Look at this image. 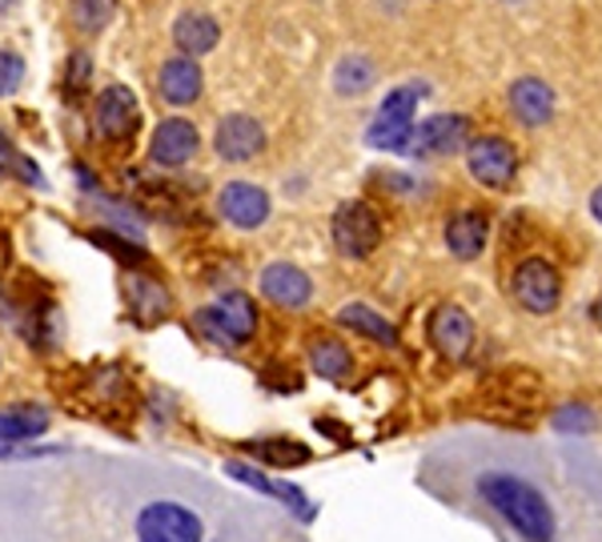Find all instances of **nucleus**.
I'll return each mask as SVG.
<instances>
[{
	"label": "nucleus",
	"instance_id": "nucleus-5",
	"mask_svg": "<svg viewBox=\"0 0 602 542\" xmlns=\"http://www.w3.org/2000/svg\"><path fill=\"white\" fill-rule=\"evenodd\" d=\"M334 245L346 257H369L381 245V217L369 201H346L334 213Z\"/></svg>",
	"mask_w": 602,
	"mask_h": 542
},
{
	"label": "nucleus",
	"instance_id": "nucleus-1",
	"mask_svg": "<svg viewBox=\"0 0 602 542\" xmlns=\"http://www.w3.org/2000/svg\"><path fill=\"white\" fill-rule=\"evenodd\" d=\"M479 495L526 542L555 539V507L530 478L510 475V470H486V475H479Z\"/></svg>",
	"mask_w": 602,
	"mask_h": 542
},
{
	"label": "nucleus",
	"instance_id": "nucleus-10",
	"mask_svg": "<svg viewBox=\"0 0 602 542\" xmlns=\"http://www.w3.org/2000/svg\"><path fill=\"white\" fill-rule=\"evenodd\" d=\"M466 134H470V121L458 117V113H434L426 117L422 125H413V137H410V153L418 157H450L458 149H466Z\"/></svg>",
	"mask_w": 602,
	"mask_h": 542
},
{
	"label": "nucleus",
	"instance_id": "nucleus-27",
	"mask_svg": "<svg viewBox=\"0 0 602 542\" xmlns=\"http://www.w3.org/2000/svg\"><path fill=\"white\" fill-rule=\"evenodd\" d=\"M89 68H93L89 53H73V56H68L65 89H68V93H80V89H85V85H89Z\"/></svg>",
	"mask_w": 602,
	"mask_h": 542
},
{
	"label": "nucleus",
	"instance_id": "nucleus-2",
	"mask_svg": "<svg viewBox=\"0 0 602 542\" xmlns=\"http://www.w3.org/2000/svg\"><path fill=\"white\" fill-rule=\"evenodd\" d=\"M193 326L213 346H246L257 333V301L249 294H241V289H229L213 306L193 313Z\"/></svg>",
	"mask_w": 602,
	"mask_h": 542
},
{
	"label": "nucleus",
	"instance_id": "nucleus-6",
	"mask_svg": "<svg viewBox=\"0 0 602 542\" xmlns=\"http://www.w3.org/2000/svg\"><path fill=\"white\" fill-rule=\"evenodd\" d=\"M93 121L109 145L133 141L137 125H141V100L129 85H105L97 93V105H93Z\"/></svg>",
	"mask_w": 602,
	"mask_h": 542
},
{
	"label": "nucleus",
	"instance_id": "nucleus-12",
	"mask_svg": "<svg viewBox=\"0 0 602 542\" xmlns=\"http://www.w3.org/2000/svg\"><path fill=\"white\" fill-rule=\"evenodd\" d=\"M201 89H205V73H201L197 56H169L161 61V73H157V93L165 105L173 109H190L201 100Z\"/></svg>",
	"mask_w": 602,
	"mask_h": 542
},
{
	"label": "nucleus",
	"instance_id": "nucleus-28",
	"mask_svg": "<svg viewBox=\"0 0 602 542\" xmlns=\"http://www.w3.org/2000/svg\"><path fill=\"white\" fill-rule=\"evenodd\" d=\"M93 242H97V245H109L112 254L125 257V262H141V257H146V254H141V249H137V245L117 242V237H109V233H93Z\"/></svg>",
	"mask_w": 602,
	"mask_h": 542
},
{
	"label": "nucleus",
	"instance_id": "nucleus-24",
	"mask_svg": "<svg viewBox=\"0 0 602 542\" xmlns=\"http://www.w3.org/2000/svg\"><path fill=\"white\" fill-rule=\"evenodd\" d=\"M249 450L269 466H305L310 463V450L301 443H293V438H261V443H254Z\"/></svg>",
	"mask_w": 602,
	"mask_h": 542
},
{
	"label": "nucleus",
	"instance_id": "nucleus-18",
	"mask_svg": "<svg viewBox=\"0 0 602 542\" xmlns=\"http://www.w3.org/2000/svg\"><path fill=\"white\" fill-rule=\"evenodd\" d=\"M337 321H342L346 330L369 338V342L398 346V330H394V321L386 318V313L374 310V306H366V301H350V306H342V310H337Z\"/></svg>",
	"mask_w": 602,
	"mask_h": 542
},
{
	"label": "nucleus",
	"instance_id": "nucleus-8",
	"mask_svg": "<svg viewBox=\"0 0 602 542\" xmlns=\"http://www.w3.org/2000/svg\"><path fill=\"white\" fill-rule=\"evenodd\" d=\"M201 149V134L190 117H165L157 121L153 137H149V161L161 169H181L190 166Z\"/></svg>",
	"mask_w": 602,
	"mask_h": 542
},
{
	"label": "nucleus",
	"instance_id": "nucleus-21",
	"mask_svg": "<svg viewBox=\"0 0 602 542\" xmlns=\"http://www.w3.org/2000/svg\"><path fill=\"white\" fill-rule=\"evenodd\" d=\"M129 306H133L137 321H157L169 313V294L161 281H149V277H129Z\"/></svg>",
	"mask_w": 602,
	"mask_h": 542
},
{
	"label": "nucleus",
	"instance_id": "nucleus-9",
	"mask_svg": "<svg viewBox=\"0 0 602 542\" xmlns=\"http://www.w3.org/2000/svg\"><path fill=\"white\" fill-rule=\"evenodd\" d=\"M213 149H217V157H222V161H229V166L254 161V157L266 149V129H261V121H257V117H249V113H229V117H222V121H217Z\"/></svg>",
	"mask_w": 602,
	"mask_h": 542
},
{
	"label": "nucleus",
	"instance_id": "nucleus-20",
	"mask_svg": "<svg viewBox=\"0 0 602 542\" xmlns=\"http://www.w3.org/2000/svg\"><path fill=\"white\" fill-rule=\"evenodd\" d=\"M310 365L313 374L325 382H346L354 374V354L337 338H313L310 342Z\"/></svg>",
	"mask_w": 602,
	"mask_h": 542
},
{
	"label": "nucleus",
	"instance_id": "nucleus-4",
	"mask_svg": "<svg viewBox=\"0 0 602 542\" xmlns=\"http://www.w3.org/2000/svg\"><path fill=\"white\" fill-rule=\"evenodd\" d=\"M510 294L526 313H550L562 301V277L547 257H526L514 269Z\"/></svg>",
	"mask_w": 602,
	"mask_h": 542
},
{
	"label": "nucleus",
	"instance_id": "nucleus-13",
	"mask_svg": "<svg viewBox=\"0 0 602 542\" xmlns=\"http://www.w3.org/2000/svg\"><path fill=\"white\" fill-rule=\"evenodd\" d=\"M426 333H430V346H434L442 358H450V362H462V358L470 354V346H474V321H470V313L462 310V306H454V301H447V306H438V310L430 313Z\"/></svg>",
	"mask_w": 602,
	"mask_h": 542
},
{
	"label": "nucleus",
	"instance_id": "nucleus-25",
	"mask_svg": "<svg viewBox=\"0 0 602 542\" xmlns=\"http://www.w3.org/2000/svg\"><path fill=\"white\" fill-rule=\"evenodd\" d=\"M24 81V56L12 49H0V97H12Z\"/></svg>",
	"mask_w": 602,
	"mask_h": 542
},
{
	"label": "nucleus",
	"instance_id": "nucleus-19",
	"mask_svg": "<svg viewBox=\"0 0 602 542\" xmlns=\"http://www.w3.org/2000/svg\"><path fill=\"white\" fill-rule=\"evenodd\" d=\"M49 431V410L0 406V443H33Z\"/></svg>",
	"mask_w": 602,
	"mask_h": 542
},
{
	"label": "nucleus",
	"instance_id": "nucleus-3",
	"mask_svg": "<svg viewBox=\"0 0 602 542\" xmlns=\"http://www.w3.org/2000/svg\"><path fill=\"white\" fill-rule=\"evenodd\" d=\"M137 542H205V527L190 507L157 498L137 510L133 519Z\"/></svg>",
	"mask_w": 602,
	"mask_h": 542
},
{
	"label": "nucleus",
	"instance_id": "nucleus-23",
	"mask_svg": "<svg viewBox=\"0 0 602 542\" xmlns=\"http://www.w3.org/2000/svg\"><path fill=\"white\" fill-rule=\"evenodd\" d=\"M374 81H378V68H374L369 56H346V61L334 68V89L342 93V97H357V93H366Z\"/></svg>",
	"mask_w": 602,
	"mask_h": 542
},
{
	"label": "nucleus",
	"instance_id": "nucleus-16",
	"mask_svg": "<svg viewBox=\"0 0 602 542\" xmlns=\"http://www.w3.org/2000/svg\"><path fill=\"white\" fill-rule=\"evenodd\" d=\"M510 109L523 125L538 129V125H547L550 117H555V89H550L547 81H538V77L514 81V85H510Z\"/></svg>",
	"mask_w": 602,
	"mask_h": 542
},
{
	"label": "nucleus",
	"instance_id": "nucleus-29",
	"mask_svg": "<svg viewBox=\"0 0 602 542\" xmlns=\"http://www.w3.org/2000/svg\"><path fill=\"white\" fill-rule=\"evenodd\" d=\"M591 213H594V222L602 225V185H599V189H594V193H591Z\"/></svg>",
	"mask_w": 602,
	"mask_h": 542
},
{
	"label": "nucleus",
	"instance_id": "nucleus-17",
	"mask_svg": "<svg viewBox=\"0 0 602 542\" xmlns=\"http://www.w3.org/2000/svg\"><path fill=\"white\" fill-rule=\"evenodd\" d=\"M486 237H491V222L479 210H462L447 222V249L458 262H474L486 249Z\"/></svg>",
	"mask_w": 602,
	"mask_h": 542
},
{
	"label": "nucleus",
	"instance_id": "nucleus-7",
	"mask_svg": "<svg viewBox=\"0 0 602 542\" xmlns=\"http://www.w3.org/2000/svg\"><path fill=\"white\" fill-rule=\"evenodd\" d=\"M466 169L470 178L486 189H510L518 178V153L506 137H474L466 145Z\"/></svg>",
	"mask_w": 602,
	"mask_h": 542
},
{
	"label": "nucleus",
	"instance_id": "nucleus-22",
	"mask_svg": "<svg viewBox=\"0 0 602 542\" xmlns=\"http://www.w3.org/2000/svg\"><path fill=\"white\" fill-rule=\"evenodd\" d=\"M117 17V0H68V21L85 36H97Z\"/></svg>",
	"mask_w": 602,
	"mask_h": 542
},
{
	"label": "nucleus",
	"instance_id": "nucleus-11",
	"mask_svg": "<svg viewBox=\"0 0 602 542\" xmlns=\"http://www.w3.org/2000/svg\"><path fill=\"white\" fill-rule=\"evenodd\" d=\"M217 213L234 230H257L269 222V193L254 181H225L217 193Z\"/></svg>",
	"mask_w": 602,
	"mask_h": 542
},
{
	"label": "nucleus",
	"instance_id": "nucleus-15",
	"mask_svg": "<svg viewBox=\"0 0 602 542\" xmlns=\"http://www.w3.org/2000/svg\"><path fill=\"white\" fill-rule=\"evenodd\" d=\"M173 45L181 49V56H205L222 45V24L213 21L209 12H181L173 21Z\"/></svg>",
	"mask_w": 602,
	"mask_h": 542
},
{
	"label": "nucleus",
	"instance_id": "nucleus-14",
	"mask_svg": "<svg viewBox=\"0 0 602 542\" xmlns=\"http://www.w3.org/2000/svg\"><path fill=\"white\" fill-rule=\"evenodd\" d=\"M257 286H261V294H266L273 306H281V310H305L313 298L310 274L301 266H293V262H269V266L261 269V277H257Z\"/></svg>",
	"mask_w": 602,
	"mask_h": 542
},
{
	"label": "nucleus",
	"instance_id": "nucleus-26",
	"mask_svg": "<svg viewBox=\"0 0 602 542\" xmlns=\"http://www.w3.org/2000/svg\"><path fill=\"white\" fill-rule=\"evenodd\" d=\"M558 431H594V414L587 406H562L555 414Z\"/></svg>",
	"mask_w": 602,
	"mask_h": 542
}]
</instances>
